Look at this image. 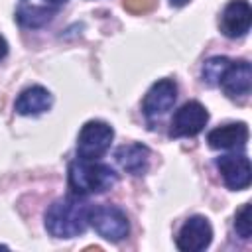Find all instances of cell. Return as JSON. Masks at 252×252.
<instances>
[{"mask_svg": "<svg viewBox=\"0 0 252 252\" xmlns=\"http://www.w3.org/2000/svg\"><path fill=\"white\" fill-rule=\"evenodd\" d=\"M91 205L81 197H63L49 205L45 213V228L55 238H75L89 224Z\"/></svg>", "mask_w": 252, "mask_h": 252, "instance_id": "1", "label": "cell"}, {"mask_svg": "<svg viewBox=\"0 0 252 252\" xmlns=\"http://www.w3.org/2000/svg\"><path fill=\"white\" fill-rule=\"evenodd\" d=\"M116 181H118L116 171L110 165L100 163L96 159L79 158L69 163V187L77 195L102 193L114 187Z\"/></svg>", "mask_w": 252, "mask_h": 252, "instance_id": "2", "label": "cell"}, {"mask_svg": "<svg viewBox=\"0 0 252 252\" xmlns=\"http://www.w3.org/2000/svg\"><path fill=\"white\" fill-rule=\"evenodd\" d=\"M89 224L110 242H120L130 232V222L126 213L114 205H96L89 209Z\"/></svg>", "mask_w": 252, "mask_h": 252, "instance_id": "3", "label": "cell"}, {"mask_svg": "<svg viewBox=\"0 0 252 252\" xmlns=\"http://www.w3.org/2000/svg\"><path fill=\"white\" fill-rule=\"evenodd\" d=\"M114 138V130L110 124L102 120H89L77 138V154L85 159H98L110 148Z\"/></svg>", "mask_w": 252, "mask_h": 252, "instance_id": "4", "label": "cell"}, {"mask_svg": "<svg viewBox=\"0 0 252 252\" xmlns=\"http://www.w3.org/2000/svg\"><path fill=\"white\" fill-rule=\"evenodd\" d=\"M207 122H209L207 108L201 102H197V100H189L181 108L175 110V114L171 118V130H169V134L173 138L197 136L207 126Z\"/></svg>", "mask_w": 252, "mask_h": 252, "instance_id": "5", "label": "cell"}, {"mask_svg": "<svg viewBox=\"0 0 252 252\" xmlns=\"http://www.w3.org/2000/svg\"><path fill=\"white\" fill-rule=\"evenodd\" d=\"M213 240V226L207 217L195 215L185 220L177 234V248L183 252H201Z\"/></svg>", "mask_w": 252, "mask_h": 252, "instance_id": "6", "label": "cell"}, {"mask_svg": "<svg viewBox=\"0 0 252 252\" xmlns=\"http://www.w3.org/2000/svg\"><path fill=\"white\" fill-rule=\"evenodd\" d=\"M175 100H177V85L171 79H159L146 93L142 100V110L148 118H154L171 110Z\"/></svg>", "mask_w": 252, "mask_h": 252, "instance_id": "7", "label": "cell"}, {"mask_svg": "<svg viewBox=\"0 0 252 252\" xmlns=\"http://www.w3.org/2000/svg\"><path fill=\"white\" fill-rule=\"evenodd\" d=\"M217 167L226 183L228 189L232 191H240L246 189L250 185V159L242 154H228V156H220L217 158Z\"/></svg>", "mask_w": 252, "mask_h": 252, "instance_id": "8", "label": "cell"}, {"mask_svg": "<svg viewBox=\"0 0 252 252\" xmlns=\"http://www.w3.org/2000/svg\"><path fill=\"white\" fill-rule=\"evenodd\" d=\"M252 24V8L246 0H230L220 16V32L226 37H242Z\"/></svg>", "mask_w": 252, "mask_h": 252, "instance_id": "9", "label": "cell"}, {"mask_svg": "<svg viewBox=\"0 0 252 252\" xmlns=\"http://www.w3.org/2000/svg\"><path fill=\"white\" fill-rule=\"evenodd\" d=\"M228 98H244L252 89V67L248 61L230 63L219 83Z\"/></svg>", "mask_w": 252, "mask_h": 252, "instance_id": "10", "label": "cell"}, {"mask_svg": "<svg viewBox=\"0 0 252 252\" xmlns=\"http://www.w3.org/2000/svg\"><path fill=\"white\" fill-rule=\"evenodd\" d=\"M207 142L215 150L242 148L248 142V126L244 122H230L219 128H213L207 134Z\"/></svg>", "mask_w": 252, "mask_h": 252, "instance_id": "11", "label": "cell"}, {"mask_svg": "<svg viewBox=\"0 0 252 252\" xmlns=\"http://www.w3.org/2000/svg\"><path fill=\"white\" fill-rule=\"evenodd\" d=\"M51 102H53L51 93L41 85H33V87L24 89L18 94L14 108L22 116H35V114H41V112L49 110Z\"/></svg>", "mask_w": 252, "mask_h": 252, "instance_id": "12", "label": "cell"}, {"mask_svg": "<svg viewBox=\"0 0 252 252\" xmlns=\"http://www.w3.org/2000/svg\"><path fill=\"white\" fill-rule=\"evenodd\" d=\"M114 158L124 171L132 175H142L146 173L150 163V148L144 144H124L116 150Z\"/></svg>", "mask_w": 252, "mask_h": 252, "instance_id": "13", "label": "cell"}, {"mask_svg": "<svg viewBox=\"0 0 252 252\" xmlns=\"http://www.w3.org/2000/svg\"><path fill=\"white\" fill-rule=\"evenodd\" d=\"M55 16V8L45 6H20L16 12V20L24 28H41Z\"/></svg>", "mask_w": 252, "mask_h": 252, "instance_id": "14", "label": "cell"}, {"mask_svg": "<svg viewBox=\"0 0 252 252\" xmlns=\"http://www.w3.org/2000/svg\"><path fill=\"white\" fill-rule=\"evenodd\" d=\"M230 63H232V61H230L228 57H220V55L207 59V61L203 63V71H201L203 81H205L207 85H211V87H217V85L220 83L222 75L226 73V69H228Z\"/></svg>", "mask_w": 252, "mask_h": 252, "instance_id": "15", "label": "cell"}, {"mask_svg": "<svg viewBox=\"0 0 252 252\" xmlns=\"http://www.w3.org/2000/svg\"><path fill=\"white\" fill-rule=\"evenodd\" d=\"M234 230L240 238H250L252 234V207L250 203H244L236 215H234Z\"/></svg>", "mask_w": 252, "mask_h": 252, "instance_id": "16", "label": "cell"}, {"mask_svg": "<svg viewBox=\"0 0 252 252\" xmlns=\"http://www.w3.org/2000/svg\"><path fill=\"white\" fill-rule=\"evenodd\" d=\"M158 0H124V8L132 14H146L156 6Z\"/></svg>", "mask_w": 252, "mask_h": 252, "instance_id": "17", "label": "cell"}, {"mask_svg": "<svg viewBox=\"0 0 252 252\" xmlns=\"http://www.w3.org/2000/svg\"><path fill=\"white\" fill-rule=\"evenodd\" d=\"M6 53H8V41L0 35V59H4V57H6Z\"/></svg>", "mask_w": 252, "mask_h": 252, "instance_id": "18", "label": "cell"}, {"mask_svg": "<svg viewBox=\"0 0 252 252\" xmlns=\"http://www.w3.org/2000/svg\"><path fill=\"white\" fill-rule=\"evenodd\" d=\"M185 2H187V0H169V4H171V6H183Z\"/></svg>", "mask_w": 252, "mask_h": 252, "instance_id": "19", "label": "cell"}, {"mask_svg": "<svg viewBox=\"0 0 252 252\" xmlns=\"http://www.w3.org/2000/svg\"><path fill=\"white\" fill-rule=\"evenodd\" d=\"M47 4H51V6H59V4H63V2H67V0H45Z\"/></svg>", "mask_w": 252, "mask_h": 252, "instance_id": "20", "label": "cell"}]
</instances>
